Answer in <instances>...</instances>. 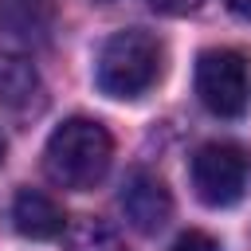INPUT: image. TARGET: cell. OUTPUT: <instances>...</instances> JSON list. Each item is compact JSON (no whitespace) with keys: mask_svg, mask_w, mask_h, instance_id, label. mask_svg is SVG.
Returning <instances> with one entry per match:
<instances>
[{"mask_svg":"<svg viewBox=\"0 0 251 251\" xmlns=\"http://www.w3.org/2000/svg\"><path fill=\"white\" fill-rule=\"evenodd\" d=\"M114 157V141L106 133L102 122L94 118H67L63 126L51 129L47 145H43V169L55 184L86 192L94 188Z\"/></svg>","mask_w":251,"mask_h":251,"instance_id":"cell-1","label":"cell"},{"mask_svg":"<svg viewBox=\"0 0 251 251\" xmlns=\"http://www.w3.org/2000/svg\"><path fill=\"white\" fill-rule=\"evenodd\" d=\"M165 67V47L153 31L145 27H126L114 31L94 63V82L110 98H141Z\"/></svg>","mask_w":251,"mask_h":251,"instance_id":"cell-2","label":"cell"},{"mask_svg":"<svg viewBox=\"0 0 251 251\" xmlns=\"http://www.w3.org/2000/svg\"><path fill=\"white\" fill-rule=\"evenodd\" d=\"M251 153L235 141H208L192 153V188L208 208H227L247 192Z\"/></svg>","mask_w":251,"mask_h":251,"instance_id":"cell-3","label":"cell"},{"mask_svg":"<svg viewBox=\"0 0 251 251\" xmlns=\"http://www.w3.org/2000/svg\"><path fill=\"white\" fill-rule=\"evenodd\" d=\"M196 94L216 118H239L251 102L247 59L231 47L200 51V59H196Z\"/></svg>","mask_w":251,"mask_h":251,"instance_id":"cell-4","label":"cell"},{"mask_svg":"<svg viewBox=\"0 0 251 251\" xmlns=\"http://www.w3.org/2000/svg\"><path fill=\"white\" fill-rule=\"evenodd\" d=\"M118 200H122V212H126L129 227H137L141 235H153L173 220V196H169V188H165V180L157 173L133 169L122 180V196Z\"/></svg>","mask_w":251,"mask_h":251,"instance_id":"cell-5","label":"cell"},{"mask_svg":"<svg viewBox=\"0 0 251 251\" xmlns=\"http://www.w3.org/2000/svg\"><path fill=\"white\" fill-rule=\"evenodd\" d=\"M12 224H16V231L27 235V239H55V235H63L67 216H63V208H59L47 192H39V188H20L16 200H12Z\"/></svg>","mask_w":251,"mask_h":251,"instance_id":"cell-6","label":"cell"},{"mask_svg":"<svg viewBox=\"0 0 251 251\" xmlns=\"http://www.w3.org/2000/svg\"><path fill=\"white\" fill-rule=\"evenodd\" d=\"M55 27V0H0V31L16 43H47Z\"/></svg>","mask_w":251,"mask_h":251,"instance_id":"cell-7","label":"cell"},{"mask_svg":"<svg viewBox=\"0 0 251 251\" xmlns=\"http://www.w3.org/2000/svg\"><path fill=\"white\" fill-rule=\"evenodd\" d=\"M0 106H8V110H35V106H43L39 71L24 55H0Z\"/></svg>","mask_w":251,"mask_h":251,"instance_id":"cell-8","label":"cell"},{"mask_svg":"<svg viewBox=\"0 0 251 251\" xmlns=\"http://www.w3.org/2000/svg\"><path fill=\"white\" fill-rule=\"evenodd\" d=\"M67 251H129V247L106 220L86 216L67 231Z\"/></svg>","mask_w":251,"mask_h":251,"instance_id":"cell-9","label":"cell"},{"mask_svg":"<svg viewBox=\"0 0 251 251\" xmlns=\"http://www.w3.org/2000/svg\"><path fill=\"white\" fill-rule=\"evenodd\" d=\"M169 251H220V243H216L208 231H184V235L173 239Z\"/></svg>","mask_w":251,"mask_h":251,"instance_id":"cell-10","label":"cell"},{"mask_svg":"<svg viewBox=\"0 0 251 251\" xmlns=\"http://www.w3.org/2000/svg\"><path fill=\"white\" fill-rule=\"evenodd\" d=\"M204 0H149V8L153 12H161V16H188V12H196Z\"/></svg>","mask_w":251,"mask_h":251,"instance_id":"cell-11","label":"cell"},{"mask_svg":"<svg viewBox=\"0 0 251 251\" xmlns=\"http://www.w3.org/2000/svg\"><path fill=\"white\" fill-rule=\"evenodd\" d=\"M227 8L235 16H243V20H251V0H227Z\"/></svg>","mask_w":251,"mask_h":251,"instance_id":"cell-12","label":"cell"},{"mask_svg":"<svg viewBox=\"0 0 251 251\" xmlns=\"http://www.w3.org/2000/svg\"><path fill=\"white\" fill-rule=\"evenodd\" d=\"M0 161H4V137H0Z\"/></svg>","mask_w":251,"mask_h":251,"instance_id":"cell-13","label":"cell"},{"mask_svg":"<svg viewBox=\"0 0 251 251\" xmlns=\"http://www.w3.org/2000/svg\"><path fill=\"white\" fill-rule=\"evenodd\" d=\"M102 4H106V0H102Z\"/></svg>","mask_w":251,"mask_h":251,"instance_id":"cell-14","label":"cell"}]
</instances>
